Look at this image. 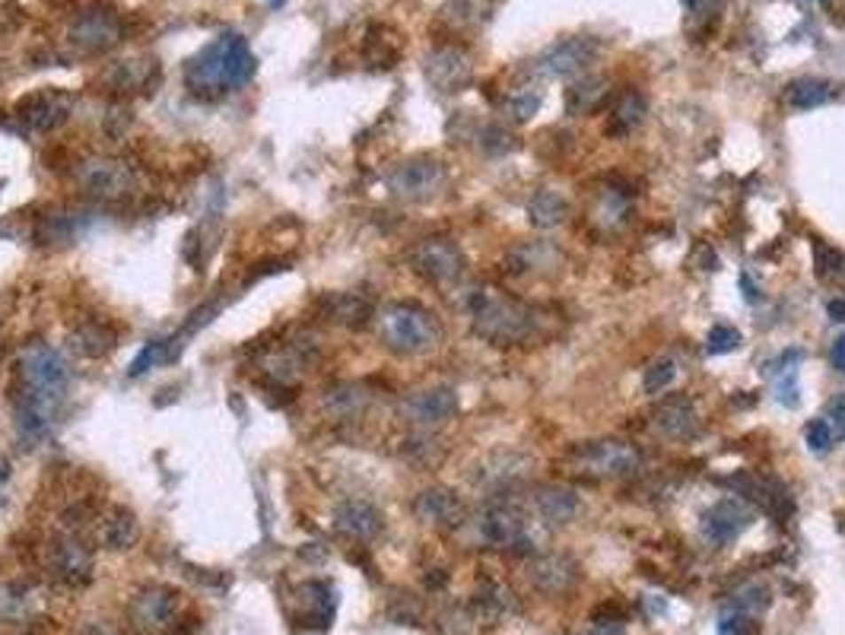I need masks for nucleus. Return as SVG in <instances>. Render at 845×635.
<instances>
[{
  "instance_id": "18",
  "label": "nucleus",
  "mask_w": 845,
  "mask_h": 635,
  "mask_svg": "<svg viewBox=\"0 0 845 635\" xmlns=\"http://www.w3.org/2000/svg\"><path fill=\"white\" fill-rule=\"evenodd\" d=\"M696 423H700V416L686 394H670L652 410V426L664 439H686V435H693Z\"/></svg>"
},
{
  "instance_id": "7",
  "label": "nucleus",
  "mask_w": 845,
  "mask_h": 635,
  "mask_svg": "<svg viewBox=\"0 0 845 635\" xmlns=\"http://www.w3.org/2000/svg\"><path fill=\"white\" fill-rule=\"evenodd\" d=\"M76 182H80V188L86 194L99 197V200H121V197H128L130 191L137 188V175L121 159L102 156L83 162L80 172H76Z\"/></svg>"
},
{
  "instance_id": "48",
  "label": "nucleus",
  "mask_w": 845,
  "mask_h": 635,
  "mask_svg": "<svg viewBox=\"0 0 845 635\" xmlns=\"http://www.w3.org/2000/svg\"><path fill=\"white\" fill-rule=\"evenodd\" d=\"M588 635H626V632L620 623H598V626H591V632Z\"/></svg>"
},
{
  "instance_id": "37",
  "label": "nucleus",
  "mask_w": 845,
  "mask_h": 635,
  "mask_svg": "<svg viewBox=\"0 0 845 635\" xmlns=\"http://www.w3.org/2000/svg\"><path fill=\"white\" fill-rule=\"evenodd\" d=\"M168 613H172V600L166 598V594H144V598L137 600V616L140 623H146V626H162V623L168 620Z\"/></svg>"
},
{
  "instance_id": "38",
  "label": "nucleus",
  "mask_w": 845,
  "mask_h": 635,
  "mask_svg": "<svg viewBox=\"0 0 845 635\" xmlns=\"http://www.w3.org/2000/svg\"><path fill=\"white\" fill-rule=\"evenodd\" d=\"M766 607H770V588H766V584H747V588L740 591L738 598H734L732 604H728V610L754 616V613L766 610Z\"/></svg>"
},
{
  "instance_id": "26",
  "label": "nucleus",
  "mask_w": 845,
  "mask_h": 635,
  "mask_svg": "<svg viewBox=\"0 0 845 635\" xmlns=\"http://www.w3.org/2000/svg\"><path fill=\"white\" fill-rule=\"evenodd\" d=\"M114 341H118V337H114V331L108 325H102V321H83V325L70 333V349L86 356V359H99L108 349H114Z\"/></svg>"
},
{
  "instance_id": "47",
  "label": "nucleus",
  "mask_w": 845,
  "mask_h": 635,
  "mask_svg": "<svg viewBox=\"0 0 845 635\" xmlns=\"http://www.w3.org/2000/svg\"><path fill=\"white\" fill-rule=\"evenodd\" d=\"M686 4H690V13L693 16H712L722 0H686Z\"/></svg>"
},
{
  "instance_id": "45",
  "label": "nucleus",
  "mask_w": 845,
  "mask_h": 635,
  "mask_svg": "<svg viewBox=\"0 0 845 635\" xmlns=\"http://www.w3.org/2000/svg\"><path fill=\"white\" fill-rule=\"evenodd\" d=\"M830 363L836 372H845V333H839L830 347Z\"/></svg>"
},
{
  "instance_id": "14",
  "label": "nucleus",
  "mask_w": 845,
  "mask_h": 635,
  "mask_svg": "<svg viewBox=\"0 0 845 635\" xmlns=\"http://www.w3.org/2000/svg\"><path fill=\"white\" fill-rule=\"evenodd\" d=\"M724 486H734V490L740 492V496H747V499L760 502L766 512L776 518V521H788L794 512V499L792 492L785 490L778 480H772V476H754V474H734V476H724L722 480Z\"/></svg>"
},
{
  "instance_id": "21",
  "label": "nucleus",
  "mask_w": 845,
  "mask_h": 635,
  "mask_svg": "<svg viewBox=\"0 0 845 635\" xmlns=\"http://www.w3.org/2000/svg\"><path fill=\"white\" fill-rule=\"evenodd\" d=\"M531 582L534 588L544 591V594H566V591H572L575 582H579V566H575L569 556H559V553L541 556V560H534L531 566Z\"/></svg>"
},
{
  "instance_id": "33",
  "label": "nucleus",
  "mask_w": 845,
  "mask_h": 635,
  "mask_svg": "<svg viewBox=\"0 0 845 635\" xmlns=\"http://www.w3.org/2000/svg\"><path fill=\"white\" fill-rule=\"evenodd\" d=\"M401 58V42L391 29L379 26L366 35V61L372 67H395V61Z\"/></svg>"
},
{
  "instance_id": "28",
  "label": "nucleus",
  "mask_w": 845,
  "mask_h": 635,
  "mask_svg": "<svg viewBox=\"0 0 845 635\" xmlns=\"http://www.w3.org/2000/svg\"><path fill=\"white\" fill-rule=\"evenodd\" d=\"M642 118H645V98L636 90H626L623 96H617V102L610 108V122L604 130H607L610 137H626L639 128Z\"/></svg>"
},
{
  "instance_id": "35",
  "label": "nucleus",
  "mask_w": 845,
  "mask_h": 635,
  "mask_svg": "<svg viewBox=\"0 0 845 635\" xmlns=\"http://www.w3.org/2000/svg\"><path fill=\"white\" fill-rule=\"evenodd\" d=\"M544 102V92L541 90H515L509 98H505V112H509V118H515V122H531L534 114H537V108H541Z\"/></svg>"
},
{
  "instance_id": "24",
  "label": "nucleus",
  "mask_w": 845,
  "mask_h": 635,
  "mask_svg": "<svg viewBox=\"0 0 845 635\" xmlns=\"http://www.w3.org/2000/svg\"><path fill=\"white\" fill-rule=\"evenodd\" d=\"M321 404H325L328 413L340 416V419H350V416H359L372 404V394H369L366 385H359V381H340V385L325 391V401Z\"/></svg>"
},
{
  "instance_id": "8",
  "label": "nucleus",
  "mask_w": 845,
  "mask_h": 635,
  "mask_svg": "<svg viewBox=\"0 0 845 635\" xmlns=\"http://www.w3.org/2000/svg\"><path fill=\"white\" fill-rule=\"evenodd\" d=\"M442 184H445V169H442L439 159L429 156L407 159L388 175L391 194L404 197V200H429V197L439 194Z\"/></svg>"
},
{
  "instance_id": "46",
  "label": "nucleus",
  "mask_w": 845,
  "mask_h": 635,
  "mask_svg": "<svg viewBox=\"0 0 845 635\" xmlns=\"http://www.w3.org/2000/svg\"><path fill=\"white\" fill-rule=\"evenodd\" d=\"M740 289H744V299L750 305H760V286H756V280L750 277V273H740Z\"/></svg>"
},
{
  "instance_id": "42",
  "label": "nucleus",
  "mask_w": 845,
  "mask_h": 635,
  "mask_svg": "<svg viewBox=\"0 0 845 635\" xmlns=\"http://www.w3.org/2000/svg\"><path fill=\"white\" fill-rule=\"evenodd\" d=\"M162 349H166V341H153V343H146L144 349H140V356L130 363V375L137 379V375H144L150 365H156V359L162 356Z\"/></svg>"
},
{
  "instance_id": "31",
  "label": "nucleus",
  "mask_w": 845,
  "mask_h": 635,
  "mask_svg": "<svg viewBox=\"0 0 845 635\" xmlns=\"http://www.w3.org/2000/svg\"><path fill=\"white\" fill-rule=\"evenodd\" d=\"M566 213H569V207H566V200L556 194V191L544 188L528 200V220H531V226H537V229L559 226V223L566 220Z\"/></svg>"
},
{
  "instance_id": "43",
  "label": "nucleus",
  "mask_w": 845,
  "mask_h": 635,
  "mask_svg": "<svg viewBox=\"0 0 845 635\" xmlns=\"http://www.w3.org/2000/svg\"><path fill=\"white\" fill-rule=\"evenodd\" d=\"M826 423L833 426V435H845V394H836L826 407Z\"/></svg>"
},
{
  "instance_id": "32",
  "label": "nucleus",
  "mask_w": 845,
  "mask_h": 635,
  "mask_svg": "<svg viewBox=\"0 0 845 635\" xmlns=\"http://www.w3.org/2000/svg\"><path fill=\"white\" fill-rule=\"evenodd\" d=\"M788 106L798 108V112H810V108L823 106L833 98V86L826 80H814V76H801L794 83H788Z\"/></svg>"
},
{
  "instance_id": "12",
  "label": "nucleus",
  "mask_w": 845,
  "mask_h": 635,
  "mask_svg": "<svg viewBox=\"0 0 845 635\" xmlns=\"http://www.w3.org/2000/svg\"><path fill=\"white\" fill-rule=\"evenodd\" d=\"M480 534L496 550L528 553L531 550V534H528L525 514L512 506H493L480 518Z\"/></svg>"
},
{
  "instance_id": "23",
  "label": "nucleus",
  "mask_w": 845,
  "mask_h": 635,
  "mask_svg": "<svg viewBox=\"0 0 845 635\" xmlns=\"http://www.w3.org/2000/svg\"><path fill=\"white\" fill-rule=\"evenodd\" d=\"M96 534H99V540L108 550H128V546L137 544L140 524L137 518H134V512H128V508H112L99 521Z\"/></svg>"
},
{
  "instance_id": "11",
  "label": "nucleus",
  "mask_w": 845,
  "mask_h": 635,
  "mask_svg": "<svg viewBox=\"0 0 845 635\" xmlns=\"http://www.w3.org/2000/svg\"><path fill=\"white\" fill-rule=\"evenodd\" d=\"M754 524V508L744 499H718L716 506H708L700 518V530L708 544H734L747 528Z\"/></svg>"
},
{
  "instance_id": "25",
  "label": "nucleus",
  "mask_w": 845,
  "mask_h": 635,
  "mask_svg": "<svg viewBox=\"0 0 845 635\" xmlns=\"http://www.w3.org/2000/svg\"><path fill=\"white\" fill-rule=\"evenodd\" d=\"M588 216H591V223L598 229L614 232V229L623 226L626 216H630V197H626L620 188H601L598 191V197H594Z\"/></svg>"
},
{
  "instance_id": "30",
  "label": "nucleus",
  "mask_w": 845,
  "mask_h": 635,
  "mask_svg": "<svg viewBox=\"0 0 845 635\" xmlns=\"http://www.w3.org/2000/svg\"><path fill=\"white\" fill-rule=\"evenodd\" d=\"M54 566L70 582H86L92 572V556L76 540H61V544H54Z\"/></svg>"
},
{
  "instance_id": "16",
  "label": "nucleus",
  "mask_w": 845,
  "mask_h": 635,
  "mask_svg": "<svg viewBox=\"0 0 845 635\" xmlns=\"http://www.w3.org/2000/svg\"><path fill=\"white\" fill-rule=\"evenodd\" d=\"M598 42L594 38H563L537 58V74L544 76H572L594 61Z\"/></svg>"
},
{
  "instance_id": "44",
  "label": "nucleus",
  "mask_w": 845,
  "mask_h": 635,
  "mask_svg": "<svg viewBox=\"0 0 845 635\" xmlns=\"http://www.w3.org/2000/svg\"><path fill=\"white\" fill-rule=\"evenodd\" d=\"M483 137H487V144H483V146H487V153H505V150H512V137L505 134L503 128H489Z\"/></svg>"
},
{
  "instance_id": "22",
  "label": "nucleus",
  "mask_w": 845,
  "mask_h": 635,
  "mask_svg": "<svg viewBox=\"0 0 845 635\" xmlns=\"http://www.w3.org/2000/svg\"><path fill=\"white\" fill-rule=\"evenodd\" d=\"M321 311L328 315V321L343 327H363L372 318V302L359 293H334L321 299Z\"/></svg>"
},
{
  "instance_id": "41",
  "label": "nucleus",
  "mask_w": 845,
  "mask_h": 635,
  "mask_svg": "<svg viewBox=\"0 0 845 635\" xmlns=\"http://www.w3.org/2000/svg\"><path fill=\"white\" fill-rule=\"evenodd\" d=\"M718 635H756V623L747 613L728 610L718 623Z\"/></svg>"
},
{
  "instance_id": "6",
  "label": "nucleus",
  "mask_w": 845,
  "mask_h": 635,
  "mask_svg": "<svg viewBox=\"0 0 845 635\" xmlns=\"http://www.w3.org/2000/svg\"><path fill=\"white\" fill-rule=\"evenodd\" d=\"M465 251L451 239H423L411 251V267L417 277H423L433 286H449L465 273Z\"/></svg>"
},
{
  "instance_id": "34",
  "label": "nucleus",
  "mask_w": 845,
  "mask_h": 635,
  "mask_svg": "<svg viewBox=\"0 0 845 635\" xmlns=\"http://www.w3.org/2000/svg\"><path fill=\"white\" fill-rule=\"evenodd\" d=\"M814 264H817V277H820V280L845 286V255L842 251L817 242L814 245Z\"/></svg>"
},
{
  "instance_id": "17",
  "label": "nucleus",
  "mask_w": 845,
  "mask_h": 635,
  "mask_svg": "<svg viewBox=\"0 0 845 635\" xmlns=\"http://www.w3.org/2000/svg\"><path fill=\"white\" fill-rule=\"evenodd\" d=\"M118 35H121L118 20H114L112 13H102V10H86V13H80L74 29H70V42L83 54L108 51V48L118 42Z\"/></svg>"
},
{
  "instance_id": "2",
  "label": "nucleus",
  "mask_w": 845,
  "mask_h": 635,
  "mask_svg": "<svg viewBox=\"0 0 845 635\" xmlns=\"http://www.w3.org/2000/svg\"><path fill=\"white\" fill-rule=\"evenodd\" d=\"M467 315H471V327L480 341L496 343V347L525 343L537 327V311L496 286L473 289L467 295Z\"/></svg>"
},
{
  "instance_id": "4",
  "label": "nucleus",
  "mask_w": 845,
  "mask_h": 635,
  "mask_svg": "<svg viewBox=\"0 0 845 635\" xmlns=\"http://www.w3.org/2000/svg\"><path fill=\"white\" fill-rule=\"evenodd\" d=\"M20 375H23L26 385L23 401L35 404V407L54 416V407L61 404L70 381L67 359L48 343H29L20 356Z\"/></svg>"
},
{
  "instance_id": "9",
  "label": "nucleus",
  "mask_w": 845,
  "mask_h": 635,
  "mask_svg": "<svg viewBox=\"0 0 845 635\" xmlns=\"http://www.w3.org/2000/svg\"><path fill=\"white\" fill-rule=\"evenodd\" d=\"M455 413H458V394L451 391V388H426V391H413L397 404V416H401L407 426H417V429L439 426V423H445V419H451Z\"/></svg>"
},
{
  "instance_id": "3",
  "label": "nucleus",
  "mask_w": 845,
  "mask_h": 635,
  "mask_svg": "<svg viewBox=\"0 0 845 635\" xmlns=\"http://www.w3.org/2000/svg\"><path fill=\"white\" fill-rule=\"evenodd\" d=\"M381 343L397 356L429 353L442 343V325L429 309L417 302H391L375 315Z\"/></svg>"
},
{
  "instance_id": "29",
  "label": "nucleus",
  "mask_w": 845,
  "mask_h": 635,
  "mask_svg": "<svg viewBox=\"0 0 845 635\" xmlns=\"http://www.w3.org/2000/svg\"><path fill=\"white\" fill-rule=\"evenodd\" d=\"M607 92H610V83L604 80V76H585V80H579V83H572L569 90H566V96H563L566 112L569 114H591L594 108H601Z\"/></svg>"
},
{
  "instance_id": "13",
  "label": "nucleus",
  "mask_w": 845,
  "mask_h": 635,
  "mask_svg": "<svg viewBox=\"0 0 845 635\" xmlns=\"http://www.w3.org/2000/svg\"><path fill=\"white\" fill-rule=\"evenodd\" d=\"M426 80L435 92H461L473 80V64L471 54L461 51L455 45L435 48L426 58Z\"/></svg>"
},
{
  "instance_id": "10",
  "label": "nucleus",
  "mask_w": 845,
  "mask_h": 635,
  "mask_svg": "<svg viewBox=\"0 0 845 635\" xmlns=\"http://www.w3.org/2000/svg\"><path fill=\"white\" fill-rule=\"evenodd\" d=\"M74 98L61 90H38L16 102V118L26 130H54L70 118Z\"/></svg>"
},
{
  "instance_id": "19",
  "label": "nucleus",
  "mask_w": 845,
  "mask_h": 635,
  "mask_svg": "<svg viewBox=\"0 0 845 635\" xmlns=\"http://www.w3.org/2000/svg\"><path fill=\"white\" fill-rule=\"evenodd\" d=\"M531 508L547 524H569L579 514V496L563 483H544L531 492Z\"/></svg>"
},
{
  "instance_id": "15",
  "label": "nucleus",
  "mask_w": 845,
  "mask_h": 635,
  "mask_svg": "<svg viewBox=\"0 0 845 635\" xmlns=\"http://www.w3.org/2000/svg\"><path fill=\"white\" fill-rule=\"evenodd\" d=\"M413 514H417L423 524H429V528L455 530V528H461V521H465L467 508L455 490L429 486V490H423L417 499H413Z\"/></svg>"
},
{
  "instance_id": "39",
  "label": "nucleus",
  "mask_w": 845,
  "mask_h": 635,
  "mask_svg": "<svg viewBox=\"0 0 845 635\" xmlns=\"http://www.w3.org/2000/svg\"><path fill=\"white\" fill-rule=\"evenodd\" d=\"M738 343H740V333H738V327H732V325H716L706 337V349L712 356L732 353V349H738Z\"/></svg>"
},
{
  "instance_id": "36",
  "label": "nucleus",
  "mask_w": 845,
  "mask_h": 635,
  "mask_svg": "<svg viewBox=\"0 0 845 635\" xmlns=\"http://www.w3.org/2000/svg\"><path fill=\"white\" fill-rule=\"evenodd\" d=\"M674 379H677V365H674V359H655V363L642 372V388H645V394H661V391H668V385Z\"/></svg>"
},
{
  "instance_id": "20",
  "label": "nucleus",
  "mask_w": 845,
  "mask_h": 635,
  "mask_svg": "<svg viewBox=\"0 0 845 635\" xmlns=\"http://www.w3.org/2000/svg\"><path fill=\"white\" fill-rule=\"evenodd\" d=\"M334 528L353 540H372L381 530V512L366 499H347L337 506Z\"/></svg>"
},
{
  "instance_id": "27",
  "label": "nucleus",
  "mask_w": 845,
  "mask_h": 635,
  "mask_svg": "<svg viewBox=\"0 0 845 635\" xmlns=\"http://www.w3.org/2000/svg\"><path fill=\"white\" fill-rule=\"evenodd\" d=\"M512 270L515 273H541V270H553L559 261H563V255H559V248H556L553 242H525L518 245V248H512Z\"/></svg>"
},
{
  "instance_id": "1",
  "label": "nucleus",
  "mask_w": 845,
  "mask_h": 635,
  "mask_svg": "<svg viewBox=\"0 0 845 635\" xmlns=\"http://www.w3.org/2000/svg\"><path fill=\"white\" fill-rule=\"evenodd\" d=\"M254 67L258 61H254L248 42L236 32H229L191 58L184 67V83L198 96H220V92H232L248 83L254 76Z\"/></svg>"
},
{
  "instance_id": "40",
  "label": "nucleus",
  "mask_w": 845,
  "mask_h": 635,
  "mask_svg": "<svg viewBox=\"0 0 845 635\" xmlns=\"http://www.w3.org/2000/svg\"><path fill=\"white\" fill-rule=\"evenodd\" d=\"M833 426L826 423V419H810L808 426H804V442H808V448L814 454H826L833 448Z\"/></svg>"
},
{
  "instance_id": "5",
  "label": "nucleus",
  "mask_w": 845,
  "mask_h": 635,
  "mask_svg": "<svg viewBox=\"0 0 845 635\" xmlns=\"http://www.w3.org/2000/svg\"><path fill=\"white\" fill-rule=\"evenodd\" d=\"M569 467L588 480H626L642 470V454L636 445L620 439L579 442L569 451Z\"/></svg>"
},
{
  "instance_id": "49",
  "label": "nucleus",
  "mask_w": 845,
  "mask_h": 635,
  "mask_svg": "<svg viewBox=\"0 0 845 635\" xmlns=\"http://www.w3.org/2000/svg\"><path fill=\"white\" fill-rule=\"evenodd\" d=\"M826 311H830L833 321H839V325H845V299H833V302L826 305Z\"/></svg>"
}]
</instances>
